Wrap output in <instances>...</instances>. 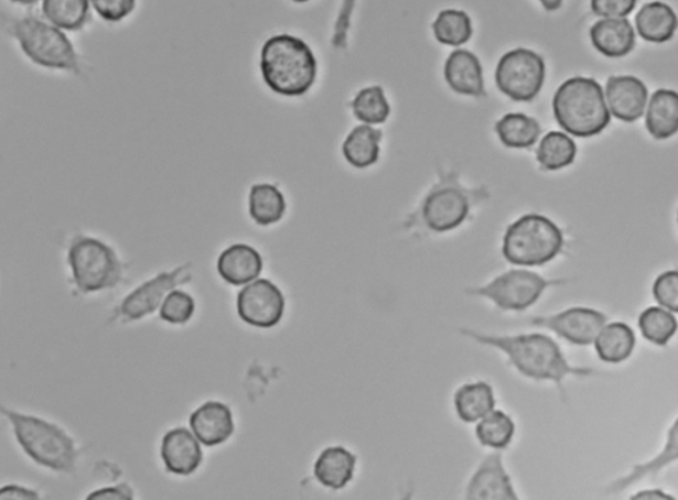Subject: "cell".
Here are the masks:
<instances>
[{"label": "cell", "instance_id": "cell-11", "mask_svg": "<svg viewBox=\"0 0 678 500\" xmlns=\"http://www.w3.org/2000/svg\"><path fill=\"white\" fill-rule=\"evenodd\" d=\"M607 315L591 307H570L551 315L532 317V327L544 328L575 346L594 345L598 335L609 324Z\"/></svg>", "mask_w": 678, "mask_h": 500}, {"label": "cell", "instance_id": "cell-39", "mask_svg": "<svg viewBox=\"0 0 678 500\" xmlns=\"http://www.w3.org/2000/svg\"><path fill=\"white\" fill-rule=\"evenodd\" d=\"M636 8L635 0H594L591 10L603 19H627Z\"/></svg>", "mask_w": 678, "mask_h": 500}, {"label": "cell", "instance_id": "cell-3", "mask_svg": "<svg viewBox=\"0 0 678 500\" xmlns=\"http://www.w3.org/2000/svg\"><path fill=\"white\" fill-rule=\"evenodd\" d=\"M552 110L559 127L578 138L601 134L611 122L604 90L590 77L564 81L556 91Z\"/></svg>", "mask_w": 678, "mask_h": 500}, {"label": "cell", "instance_id": "cell-28", "mask_svg": "<svg viewBox=\"0 0 678 500\" xmlns=\"http://www.w3.org/2000/svg\"><path fill=\"white\" fill-rule=\"evenodd\" d=\"M381 135L384 134L380 130L368 127V124H360L353 129L342 146L346 161L357 169L373 166L379 160Z\"/></svg>", "mask_w": 678, "mask_h": 500}, {"label": "cell", "instance_id": "cell-37", "mask_svg": "<svg viewBox=\"0 0 678 500\" xmlns=\"http://www.w3.org/2000/svg\"><path fill=\"white\" fill-rule=\"evenodd\" d=\"M652 293L660 307L678 313V271L665 272L656 279Z\"/></svg>", "mask_w": 678, "mask_h": 500}, {"label": "cell", "instance_id": "cell-9", "mask_svg": "<svg viewBox=\"0 0 678 500\" xmlns=\"http://www.w3.org/2000/svg\"><path fill=\"white\" fill-rule=\"evenodd\" d=\"M546 77L542 56L535 51L517 48L502 57L496 83L504 95L515 101L530 102L541 91Z\"/></svg>", "mask_w": 678, "mask_h": 500}, {"label": "cell", "instance_id": "cell-35", "mask_svg": "<svg viewBox=\"0 0 678 500\" xmlns=\"http://www.w3.org/2000/svg\"><path fill=\"white\" fill-rule=\"evenodd\" d=\"M354 116L366 124H378L387 121L391 109L381 87L362 89L353 101Z\"/></svg>", "mask_w": 678, "mask_h": 500}, {"label": "cell", "instance_id": "cell-42", "mask_svg": "<svg viewBox=\"0 0 678 500\" xmlns=\"http://www.w3.org/2000/svg\"><path fill=\"white\" fill-rule=\"evenodd\" d=\"M629 500H677L670 493L663 490H643L632 496Z\"/></svg>", "mask_w": 678, "mask_h": 500}, {"label": "cell", "instance_id": "cell-13", "mask_svg": "<svg viewBox=\"0 0 678 500\" xmlns=\"http://www.w3.org/2000/svg\"><path fill=\"white\" fill-rule=\"evenodd\" d=\"M463 500H523L513 485L503 454H488L472 474Z\"/></svg>", "mask_w": 678, "mask_h": 500}, {"label": "cell", "instance_id": "cell-12", "mask_svg": "<svg viewBox=\"0 0 678 500\" xmlns=\"http://www.w3.org/2000/svg\"><path fill=\"white\" fill-rule=\"evenodd\" d=\"M286 305L280 287L266 279L256 280L243 287L236 301L240 319L258 328L278 326L284 317Z\"/></svg>", "mask_w": 678, "mask_h": 500}, {"label": "cell", "instance_id": "cell-31", "mask_svg": "<svg viewBox=\"0 0 678 500\" xmlns=\"http://www.w3.org/2000/svg\"><path fill=\"white\" fill-rule=\"evenodd\" d=\"M577 153V144L568 134L551 131L539 143L537 160L544 170L557 171L574 163Z\"/></svg>", "mask_w": 678, "mask_h": 500}, {"label": "cell", "instance_id": "cell-4", "mask_svg": "<svg viewBox=\"0 0 678 500\" xmlns=\"http://www.w3.org/2000/svg\"><path fill=\"white\" fill-rule=\"evenodd\" d=\"M19 445L37 465L56 472H74L77 464L75 441L61 426L43 419L3 407Z\"/></svg>", "mask_w": 678, "mask_h": 500}, {"label": "cell", "instance_id": "cell-38", "mask_svg": "<svg viewBox=\"0 0 678 500\" xmlns=\"http://www.w3.org/2000/svg\"><path fill=\"white\" fill-rule=\"evenodd\" d=\"M104 21L120 22L136 9L134 0H94L90 2Z\"/></svg>", "mask_w": 678, "mask_h": 500}, {"label": "cell", "instance_id": "cell-7", "mask_svg": "<svg viewBox=\"0 0 678 500\" xmlns=\"http://www.w3.org/2000/svg\"><path fill=\"white\" fill-rule=\"evenodd\" d=\"M68 262L75 284L84 294L108 291L122 280V265L115 250L92 237L77 236L72 241Z\"/></svg>", "mask_w": 678, "mask_h": 500}, {"label": "cell", "instance_id": "cell-44", "mask_svg": "<svg viewBox=\"0 0 678 500\" xmlns=\"http://www.w3.org/2000/svg\"><path fill=\"white\" fill-rule=\"evenodd\" d=\"M412 496H413V491L412 490L407 491L406 496L401 500H412Z\"/></svg>", "mask_w": 678, "mask_h": 500}, {"label": "cell", "instance_id": "cell-36", "mask_svg": "<svg viewBox=\"0 0 678 500\" xmlns=\"http://www.w3.org/2000/svg\"><path fill=\"white\" fill-rule=\"evenodd\" d=\"M195 313V301L183 291L169 294L160 308L161 318L171 325H186Z\"/></svg>", "mask_w": 678, "mask_h": 500}, {"label": "cell", "instance_id": "cell-24", "mask_svg": "<svg viewBox=\"0 0 678 500\" xmlns=\"http://www.w3.org/2000/svg\"><path fill=\"white\" fill-rule=\"evenodd\" d=\"M645 128L657 141H665L678 133V91L658 89L649 98Z\"/></svg>", "mask_w": 678, "mask_h": 500}, {"label": "cell", "instance_id": "cell-34", "mask_svg": "<svg viewBox=\"0 0 678 500\" xmlns=\"http://www.w3.org/2000/svg\"><path fill=\"white\" fill-rule=\"evenodd\" d=\"M433 34L439 43L459 47L471 41L473 35L471 18L464 11H441L433 23Z\"/></svg>", "mask_w": 678, "mask_h": 500}, {"label": "cell", "instance_id": "cell-29", "mask_svg": "<svg viewBox=\"0 0 678 500\" xmlns=\"http://www.w3.org/2000/svg\"><path fill=\"white\" fill-rule=\"evenodd\" d=\"M496 131L505 146L529 149L535 146L542 133V128L535 118L521 113H510L496 123Z\"/></svg>", "mask_w": 678, "mask_h": 500}, {"label": "cell", "instance_id": "cell-8", "mask_svg": "<svg viewBox=\"0 0 678 500\" xmlns=\"http://www.w3.org/2000/svg\"><path fill=\"white\" fill-rule=\"evenodd\" d=\"M562 284L561 280H546L526 269H513L498 275L489 284L469 289L466 293L488 300L504 312H525L536 305L550 286Z\"/></svg>", "mask_w": 678, "mask_h": 500}, {"label": "cell", "instance_id": "cell-32", "mask_svg": "<svg viewBox=\"0 0 678 500\" xmlns=\"http://www.w3.org/2000/svg\"><path fill=\"white\" fill-rule=\"evenodd\" d=\"M43 14L58 30L78 31L89 19L88 0H45Z\"/></svg>", "mask_w": 678, "mask_h": 500}, {"label": "cell", "instance_id": "cell-16", "mask_svg": "<svg viewBox=\"0 0 678 500\" xmlns=\"http://www.w3.org/2000/svg\"><path fill=\"white\" fill-rule=\"evenodd\" d=\"M161 458L169 472L189 477L200 469L203 463L202 444L186 427H174L162 438Z\"/></svg>", "mask_w": 678, "mask_h": 500}, {"label": "cell", "instance_id": "cell-19", "mask_svg": "<svg viewBox=\"0 0 678 500\" xmlns=\"http://www.w3.org/2000/svg\"><path fill=\"white\" fill-rule=\"evenodd\" d=\"M357 456L347 447L327 446L314 460V478L326 489L340 491L352 482L357 471Z\"/></svg>", "mask_w": 678, "mask_h": 500}, {"label": "cell", "instance_id": "cell-15", "mask_svg": "<svg viewBox=\"0 0 678 500\" xmlns=\"http://www.w3.org/2000/svg\"><path fill=\"white\" fill-rule=\"evenodd\" d=\"M470 214L469 197L456 187L433 191L423 206V219L434 232H448L462 226Z\"/></svg>", "mask_w": 678, "mask_h": 500}, {"label": "cell", "instance_id": "cell-21", "mask_svg": "<svg viewBox=\"0 0 678 500\" xmlns=\"http://www.w3.org/2000/svg\"><path fill=\"white\" fill-rule=\"evenodd\" d=\"M444 76L448 85L460 95L486 96L482 63L470 51L452 52L446 58Z\"/></svg>", "mask_w": 678, "mask_h": 500}, {"label": "cell", "instance_id": "cell-27", "mask_svg": "<svg viewBox=\"0 0 678 500\" xmlns=\"http://www.w3.org/2000/svg\"><path fill=\"white\" fill-rule=\"evenodd\" d=\"M287 203L281 191L273 184H255L249 193V215L261 227L273 226L284 217Z\"/></svg>", "mask_w": 678, "mask_h": 500}, {"label": "cell", "instance_id": "cell-30", "mask_svg": "<svg viewBox=\"0 0 678 500\" xmlns=\"http://www.w3.org/2000/svg\"><path fill=\"white\" fill-rule=\"evenodd\" d=\"M480 444L489 449L502 452L508 449L516 436V423L510 414L504 411H493L478 421L475 430Z\"/></svg>", "mask_w": 678, "mask_h": 500}, {"label": "cell", "instance_id": "cell-6", "mask_svg": "<svg viewBox=\"0 0 678 500\" xmlns=\"http://www.w3.org/2000/svg\"><path fill=\"white\" fill-rule=\"evenodd\" d=\"M9 31L32 62L44 68L77 74L78 61L74 44L55 25L28 17L12 22Z\"/></svg>", "mask_w": 678, "mask_h": 500}, {"label": "cell", "instance_id": "cell-22", "mask_svg": "<svg viewBox=\"0 0 678 500\" xmlns=\"http://www.w3.org/2000/svg\"><path fill=\"white\" fill-rule=\"evenodd\" d=\"M591 43L610 58L631 54L636 45V32L628 19H602L590 30Z\"/></svg>", "mask_w": 678, "mask_h": 500}, {"label": "cell", "instance_id": "cell-2", "mask_svg": "<svg viewBox=\"0 0 678 500\" xmlns=\"http://www.w3.org/2000/svg\"><path fill=\"white\" fill-rule=\"evenodd\" d=\"M262 80L275 94L305 95L318 77V61L309 45L288 34L268 39L260 55Z\"/></svg>", "mask_w": 678, "mask_h": 500}, {"label": "cell", "instance_id": "cell-18", "mask_svg": "<svg viewBox=\"0 0 678 500\" xmlns=\"http://www.w3.org/2000/svg\"><path fill=\"white\" fill-rule=\"evenodd\" d=\"M190 427L202 445H222L235 432L232 407L220 401H207L191 414Z\"/></svg>", "mask_w": 678, "mask_h": 500}, {"label": "cell", "instance_id": "cell-40", "mask_svg": "<svg viewBox=\"0 0 678 500\" xmlns=\"http://www.w3.org/2000/svg\"><path fill=\"white\" fill-rule=\"evenodd\" d=\"M85 500H136L133 489L128 483L105 486L92 491Z\"/></svg>", "mask_w": 678, "mask_h": 500}, {"label": "cell", "instance_id": "cell-10", "mask_svg": "<svg viewBox=\"0 0 678 500\" xmlns=\"http://www.w3.org/2000/svg\"><path fill=\"white\" fill-rule=\"evenodd\" d=\"M191 268H193L191 264L176 267L173 271L158 274L154 279L134 289L118 306L117 317L122 322H134L155 313L177 286L193 281V269Z\"/></svg>", "mask_w": 678, "mask_h": 500}, {"label": "cell", "instance_id": "cell-45", "mask_svg": "<svg viewBox=\"0 0 678 500\" xmlns=\"http://www.w3.org/2000/svg\"><path fill=\"white\" fill-rule=\"evenodd\" d=\"M677 221H678V216H677Z\"/></svg>", "mask_w": 678, "mask_h": 500}, {"label": "cell", "instance_id": "cell-1", "mask_svg": "<svg viewBox=\"0 0 678 500\" xmlns=\"http://www.w3.org/2000/svg\"><path fill=\"white\" fill-rule=\"evenodd\" d=\"M460 334L480 346L502 352L515 370L536 381L555 383L564 394L563 383L568 378H591L598 374L594 368L572 366L561 346L549 335L526 333L515 335L486 334L460 328Z\"/></svg>", "mask_w": 678, "mask_h": 500}, {"label": "cell", "instance_id": "cell-20", "mask_svg": "<svg viewBox=\"0 0 678 500\" xmlns=\"http://www.w3.org/2000/svg\"><path fill=\"white\" fill-rule=\"evenodd\" d=\"M261 254L247 243H234L217 259V273L229 285L243 286L259 279L262 272Z\"/></svg>", "mask_w": 678, "mask_h": 500}, {"label": "cell", "instance_id": "cell-26", "mask_svg": "<svg viewBox=\"0 0 678 500\" xmlns=\"http://www.w3.org/2000/svg\"><path fill=\"white\" fill-rule=\"evenodd\" d=\"M594 345L599 359L604 363L621 365L634 354L636 335L623 322H612L604 326Z\"/></svg>", "mask_w": 678, "mask_h": 500}, {"label": "cell", "instance_id": "cell-17", "mask_svg": "<svg viewBox=\"0 0 678 500\" xmlns=\"http://www.w3.org/2000/svg\"><path fill=\"white\" fill-rule=\"evenodd\" d=\"M678 463V417L670 425L667 436L661 447V450L645 463L637 464L631 467V470L624 476L612 480V482L605 487V493L607 496H617L629 487L643 482L645 479H654L667 469V467Z\"/></svg>", "mask_w": 678, "mask_h": 500}, {"label": "cell", "instance_id": "cell-5", "mask_svg": "<svg viewBox=\"0 0 678 500\" xmlns=\"http://www.w3.org/2000/svg\"><path fill=\"white\" fill-rule=\"evenodd\" d=\"M563 246V232L555 221L529 214L506 229L503 254L513 265L542 267L555 260Z\"/></svg>", "mask_w": 678, "mask_h": 500}, {"label": "cell", "instance_id": "cell-23", "mask_svg": "<svg viewBox=\"0 0 678 500\" xmlns=\"http://www.w3.org/2000/svg\"><path fill=\"white\" fill-rule=\"evenodd\" d=\"M453 406H455L459 420H462L463 423H478L493 411H496L495 390L483 380L465 383L455 392Z\"/></svg>", "mask_w": 678, "mask_h": 500}, {"label": "cell", "instance_id": "cell-14", "mask_svg": "<svg viewBox=\"0 0 678 500\" xmlns=\"http://www.w3.org/2000/svg\"><path fill=\"white\" fill-rule=\"evenodd\" d=\"M605 101L618 121L635 122L649 102L647 85L635 76H611L605 85Z\"/></svg>", "mask_w": 678, "mask_h": 500}, {"label": "cell", "instance_id": "cell-43", "mask_svg": "<svg viewBox=\"0 0 678 500\" xmlns=\"http://www.w3.org/2000/svg\"><path fill=\"white\" fill-rule=\"evenodd\" d=\"M542 4H544V8L546 10L555 11V10L561 8L562 2H542Z\"/></svg>", "mask_w": 678, "mask_h": 500}, {"label": "cell", "instance_id": "cell-25", "mask_svg": "<svg viewBox=\"0 0 678 500\" xmlns=\"http://www.w3.org/2000/svg\"><path fill=\"white\" fill-rule=\"evenodd\" d=\"M637 34L650 43H667L675 36L678 18L670 6L663 2L644 4L635 18Z\"/></svg>", "mask_w": 678, "mask_h": 500}, {"label": "cell", "instance_id": "cell-41", "mask_svg": "<svg viewBox=\"0 0 678 500\" xmlns=\"http://www.w3.org/2000/svg\"><path fill=\"white\" fill-rule=\"evenodd\" d=\"M0 500H42L37 491L21 485H6L0 490Z\"/></svg>", "mask_w": 678, "mask_h": 500}, {"label": "cell", "instance_id": "cell-33", "mask_svg": "<svg viewBox=\"0 0 678 500\" xmlns=\"http://www.w3.org/2000/svg\"><path fill=\"white\" fill-rule=\"evenodd\" d=\"M638 330L649 344L664 347L678 331V320L674 313L660 306H650L638 317Z\"/></svg>", "mask_w": 678, "mask_h": 500}]
</instances>
